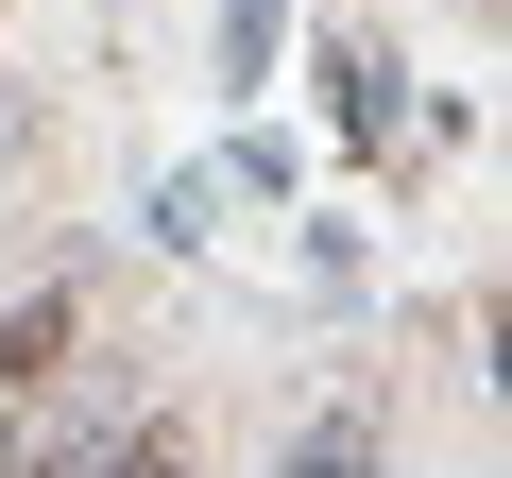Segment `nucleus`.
<instances>
[{
  "label": "nucleus",
  "mask_w": 512,
  "mask_h": 478,
  "mask_svg": "<svg viewBox=\"0 0 512 478\" xmlns=\"http://www.w3.org/2000/svg\"><path fill=\"white\" fill-rule=\"evenodd\" d=\"M274 478H376V410H325V427H308Z\"/></svg>",
  "instance_id": "f257e3e1"
},
{
  "label": "nucleus",
  "mask_w": 512,
  "mask_h": 478,
  "mask_svg": "<svg viewBox=\"0 0 512 478\" xmlns=\"http://www.w3.org/2000/svg\"><path fill=\"white\" fill-rule=\"evenodd\" d=\"M52 359H69V291H35L18 325H0V393H18V376H52Z\"/></svg>",
  "instance_id": "f03ea898"
},
{
  "label": "nucleus",
  "mask_w": 512,
  "mask_h": 478,
  "mask_svg": "<svg viewBox=\"0 0 512 478\" xmlns=\"http://www.w3.org/2000/svg\"><path fill=\"white\" fill-rule=\"evenodd\" d=\"M342 137H393V52H342Z\"/></svg>",
  "instance_id": "7ed1b4c3"
},
{
  "label": "nucleus",
  "mask_w": 512,
  "mask_h": 478,
  "mask_svg": "<svg viewBox=\"0 0 512 478\" xmlns=\"http://www.w3.org/2000/svg\"><path fill=\"white\" fill-rule=\"evenodd\" d=\"M0 478H18V427H0Z\"/></svg>",
  "instance_id": "20e7f679"
}]
</instances>
